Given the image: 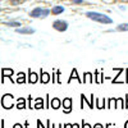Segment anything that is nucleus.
Listing matches in <instances>:
<instances>
[{
	"label": "nucleus",
	"mask_w": 128,
	"mask_h": 128,
	"mask_svg": "<svg viewBox=\"0 0 128 128\" xmlns=\"http://www.w3.org/2000/svg\"><path fill=\"white\" fill-rule=\"evenodd\" d=\"M86 17L95 20V22H99V23H102V24H112L113 23V19L106 16L104 13H98V12H87L86 13Z\"/></svg>",
	"instance_id": "nucleus-1"
},
{
	"label": "nucleus",
	"mask_w": 128,
	"mask_h": 128,
	"mask_svg": "<svg viewBox=\"0 0 128 128\" xmlns=\"http://www.w3.org/2000/svg\"><path fill=\"white\" fill-rule=\"evenodd\" d=\"M50 13H51V10H49L48 8L37 6V8H35V9L31 10L30 17H31V18H45V17H48Z\"/></svg>",
	"instance_id": "nucleus-2"
},
{
	"label": "nucleus",
	"mask_w": 128,
	"mask_h": 128,
	"mask_svg": "<svg viewBox=\"0 0 128 128\" xmlns=\"http://www.w3.org/2000/svg\"><path fill=\"white\" fill-rule=\"evenodd\" d=\"M2 106L4 109L9 110L14 106V98L12 94H5L2 96Z\"/></svg>",
	"instance_id": "nucleus-3"
},
{
	"label": "nucleus",
	"mask_w": 128,
	"mask_h": 128,
	"mask_svg": "<svg viewBox=\"0 0 128 128\" xmlns=\"http://www.w3.org/2000/svg\"><path fill=\"white\" fill-rule=\"evenodd\" d=\"M52 28L59 31V32H64V31L68 30V23L63 19H56V20L52 22Z\"/></svg>",
	"instance_id": "nucleus-4"
},
{
	"label": "nucleus",
	"mask_w": 128,
	"mask_h": 128,
	"mask_svg": "<svg viewBox=\"0 0 128 128\" xmlns=\"http://www.w3.org/2000/svg\"><path fill=\"white\" fill-rule=\"evenodd\" d=\"M62 104H63V108H64L63 113L64 114H69L72 112V99L70 98H66L62 101Z\"/></svg>",
	"instance_id": "nucleus-5"
},
{
	"label": "nucleus",
	"mask_w": 128,
	"mask_h": 128,
	"mask_svg": "<svg viewBox=\"0 0 128 128\" xmlns=\"http://www.w3.org/2000/svg\"><path fill=\"white\" fill-rule=\"evenodd\" d=\"M27 81H28V83H31V84H35V83H37V82L40 81V76H38L37 73L32 72L31 69H28V78H27Z\"/></svg>",
	"instance_id": "nucleus-6"
},
{
	"label": "nucleus",
	"mask_w": 128,
	"mask_h": 128,
	"mask_svg": "<svg viewBox=\"0 0 128 128\" xmlns=\"http://www.w3.org/2000/svg\"><path fill=\"white\" fill-rule=\"evenodd\" d=\"M13 74H14V70H13L12 68H3V69H2V83H4V77H8V78L12 80ZM12 81H13V80H12ZM13 82H14V81H13Z\"/></svg>",
	"instance_id": "nucleus-7"
},
{
	"label": "nucleus",
	"mask_w": 128,
	"mask_h": 128,
	"mask_svg": "<svg viewBox=\"0 0 128 128\" xmlns=\"http://www.w3.org/2000/svg\"><path fill=\"white\" fill-rule=\"evenodd\" d=\"M18 34H20V35H34L35 34V28H32V27H23V28H17L16 30Z\"/></svg>",
	"instance_id": "nucleus-8"
},
{
	"label": "nucleus",
	"mask_w": 128,
	"mask_h": 128,
	"mask_svg": "<svg viewBox=\"0 0 128 128\" xmlns=\"http://www.w3.org/2000/svg\"><path fill=\"white\" fill-rule=\"evenodd\" d=\"M73 80H77L80 83H83V81L80 78V76H78V72H77V68H73L72 69V73H70V77L68 78V83H70Z\"/></svg>",
	"instance_id": "nucleus-9"
},
{
	"label": "nucleus",
	"mask_w": 128,
	"mask_h": 128,
	"mask_svg": "<svg viewBox=\"0 0 128 128\" xmlns=\"http://www.w3.org/2000/svg\"><path fill=\"white\" fill-rule=\"evenodd\" d=\"M40 82L42 84H46L48 82H50V76H49L48 73H45L42 68L40 69Z\"/></svg>",
	"instance_id": "nucleus-10"
},
{
	"label": "nucleus",
	"mask_w": 128,
	"mask_h": 128,
	"mask_svg": "<svg viewBox=\"0 0 128 128\" xmlns=\"http://www.w3.org/2000/svg\"><path fill=\"white\" fill-rule=\"evenodd\" d=\"M94 82L95 83H102L104 82V80H105V77H102V72H99L98 69L95 70V73H94Z\"/></svg>",
	"instance_id": "nucleus-11"
},
{
	"label": "nucleus",
	"mask_w": 128,
	"mask_h": 128,
	"mask_svg": "<svg viewBox=\"0 0 128 128\" xmlns=\"http://www.w3.org/2000/svg\"><path fill=\"white\" fill-rule=\"evenodd\" d=\"M16 106L18 110H22V109H26V99L24 98H18L16 100Z\"/></svg>",
	"instance_id": "nucleus-12"
},
{
	"label": "nucleus",
	"mask_w": 128,
	"mask_h": 128,
	"mask_svg": "<svg viewBox=\"0 0 128 128\" xmlns=\"http://www.w3.org/2000/svg\"><path fill=\"white\" fill-rule=\"evenodd\" d=\"M62 105H63V104H62V101H60L59 98H54V99L51 100V102H50V106H51L54 110H58Z\"/></svg>",
	"instance_id": "nucleus-13"
},
{
	"label": "nucleus",
	"mask_w": 128,
	"mask_h": 128,
	"mask_svg": "<svg viewBox=\"0 0 128 128\" xmlns=\"http://www.w3.org/2000/svg\"><path fill=\"white\" fill-rule=\"evenodd\" d=\"M95 105H96V108L98 109H100V110H102V109H105L106 108V100L105 99H96L95 100Z\"/></svg>",
	"instance_id": "nucleus-14"
},
{
	"label": "nucleus",
	"mask_w": 128,
	"mask_h": 128,
	"mask_svg": "<svg viewBox=\"0 0 128 128\" xmlns=\"http://www.w3.org/2000/svg\"><path fill=\"white\" fill-rule=\"evenodd\" d=\"M45 108V104H44V99L42 98H37L35 100V105H34V109H44Z\"/></svg>",
	"instance_id": "nucleus-15"
},
{
	"label": "nucleus",
	"mask_w": 128,
	"mask_h": 128,
	"mask_svg": "<svg viewBox=\"0 0 128 128\" xmlns=\"http://www.w3.org/2000/svg\"><path fill=\"white\" fill-rule=\"evenodd\" d=\"M64 6L63 5H55V6H52V9H51V13L54 14V16H58V14H62L63 12H64Z\"/></svg>",
	"instance_id": "nucleus-16"
},
{
	"label": "nucleus",
	"mask_w": 128,
	"mask_h": 128,
	"mask_svg": "<svg viewBox=\"0 0 128 128\" xmlns=\"http://www.w3.org/2000/svg\"><path fill=\"white\" fill-rule=\"evenodd\" d=\"M16 82L18 84H22V83H26V73L23 72H19L17 74V78H16Z\"/></svg>",
	"instance_id": "nucleus-17"
},
{
	"label": "nucleus",
	"mask_w": 128,
	"mask_h": 128,
	"mask_svg": "<svg viewBox=\"0 0 128 128\" xmlns=\"http://www.w3.org/2000/svg\"><path fill=\"white\" fill-rule=\"evenodd\" d=\"M108 108H109V109H115V108H118L116 98H110V99H108Z\"/></svg>",
	"instance_id": "nucleus-18"
},
{
	"label": "nucleus",
	"mask_w": 128,
	"mask_h": 128,
	"mask_svg": "<svg viewBox=\"0 0 128 128\" xmlns=\"http://www.w3.org/2000/svg\"><path fill=\"white\" fill-rule=\"evenodd\" d=\"M94 83V78H92V74L90 72H84L83 73V83Z\"/></svg>",
	"instance_id": "nucleus-19"
},
{
	"label": "nucleus",
	"mask_w": 128,
	"mask_h": 128,
	"mask_svg": "<svg viewBox=\"0 0 128 128\" xmlns=\"http://www.w3.org/2000/svg\"><path fill=\"white\" fill-rule=\"evenodd\" d=\"M86 102H87V105H88V108H90V109H92V104H91V101H88L86 96H84V95L82 94V95H81V109H83V108H84V104H86Z\"/></svg>",
	"instance_id": "nucleus-20"
},
{
	"label": "nucleus",
	"mask_w": 128,
	"mask_h": 128,
	"mask_svg": "<svg viewBox=\"0 0 128 128\" xmlns=\"http://www.w3.org/2000/svg\"><path fill=\"white\" fill-rule=\"evenodd\" d=\"M115 30L119 31V32H126V31H128V23H122L119 26H116Z\"/></svg>",
	"instance_id": "nucleus-21"
},
{
	"label": "nucleus",
	"mask_w": 128,
	"mask_h": 128,
	"mask_svg": "<svg viewBox=\"0 0 128 128\" xmlns=\"http://www.w3.org/2000/svg\"><path fill=\"white\" fill-rule=\"evenodd\" d=\"M5 24H6V26H9V27H16V28L20 26V23H19V22H14V20H12V22H6Z\"/></svg>",
	"instance_id": "nucleus-22"
},
{
	"label": "nucleus",
	"mask_w": 128,
	"mask_h": 128,
	"mask_svg": "<svg viewBox=\"0 0 128 128\" xmlns=\"http://www.w3.org/2000/svg\"><path fill=\"white\" fill-rule=\"evenodd\" d=\"M32 101H34V99H32L31 96H28V109H34V106H32Z\"/></svg>",
	"instance_id": "nucleus-23"
},
{
	"label": "nucleus",
	"mask_w": 128,
	"mask_h": 128,
	"mask_svg": "<svg viewBox=\"0 0 128 128\" xmlns=\"http://www.w3.org/2000/svg\"><path fill=\"white\" fill-rule=\"evenodd\" d=\"M82 128H92L88 123H86V122H84V120H82Z\"/></svg>",
	"instance_id": "nucleus-24"
},
{
	"label": "nucleus",
	"mask_w": 128,
	"mask_h": 128,
	"mask_svg": "<svg viewBox=\"0 0 128 128\" xmlns=\"http://www.w3.org/2000/svg\"><path fill=\"white\" fill-rule=\"evenodd\" d=\"M92 128H104V126H102L101 123H96V124H95Z\"/></svg>",
	"instance_id": "nucleus-25"
},
{
	"label": "nucleus",
	"mask_w": 128,
	"mask_h": 128,
	"mask_svg": "<svg viewBox=\"0 0 128 128\" xmlns=\"http://www.w3.org/2000/svg\"><path fill=\"white\" fill-rule=\"evenodd\" d=\"M37 127H38V128H46V127L42 126V123H41V120H40V119H37Z\"/></svg>",
	"instance_id": "nucleus-26"
},
{
	"label": "nucleus",
	"mask_w": 128,
	"mask_h": 128,
	"mask_svg": "<svg viewBox=\"0 0 128 128\" xmlns=\"http://www.w3.org/2000/svg\"><path fill=\"white\" fill-rule=\"evenodd\" d=\"M48 108H51L50 102H49V95H46V109H48Z\"/></svg>",
	"instance_id": "nucleus-27"
},
{
	"label": "nucleus",
	"mask_w": 128,
	"mask_h": 128,
	"mask_svg": "<svg viewBox=\"0 0 128 128\" xmlns=\"http://www.w3.org/2000/svg\"><path fill=\"white\" fill-rule=\"evenodd\" d=\"M24 126H22V124H19V123H16L14 126H13V128H23Z\"/></svg>",
	"instance_id": "nucleus-28"
},
{
	"label": "nucleus",
	"mask_w": 128,
	"mask_h": 128,
	"mask_svg": "<svg viewBox=\"0 0 128 128\" xmlns=\"http://www.w3.org/2000/svg\"><path fill=\"white\" fill-rule=\"evenodd\" d=\"M63 128H72V123H67V124H63Z\"/></svg>",
	"instance_id": "nucleus-29"
},
{
	"label": "nucleus",
	"mask_w": 128,
	"mask_h": 128,
	"mask_svg": "<svg viewBox=\"0 0 128 128\" xmlns=\"http://www.w3.org/2000/svg\"><path fill=\"white\" fill-rule=\"evenodd\" d=\"M74 4H82V0H72Z\"/></svg>",
	"instance_id": "nucleus-30"
},
{
	"label": "nucleus",
	"mask_w": 128,
	"mask_h": 128,
	"mask_svg": "<svg viewBox=\"0 0 128 128\" xmlns=\"http://www.w3.org/2000/svg\"><path fill=\"white\" fill-rule=\"evenodd\" d=\"M126 109H128V95H126Z\"/></svg>",
	"instance_id": "nucleus-31"
},
{
	"label": "nucleus",
	"mask_w": 128,
	"mask_h": 128,
	"mask_svg": "<svg viewBox=\"0 0 128 128\" xmlns=\"http://www.w3.org/2000/svg\"><path fill=\"white\" fill-rule=\"evenodd\" d=\"M72 128H80V126L77 123H74V124H72Z\"/></svg>",
	"instance_id": "nucleus-32"
},
{
	"label": "nucleus",
	"mask_w": 128,
	"mask_h": 128,
	"mask_svg": "<svg viewBox=\"0 0 128 128\" xmlns=\"http://www.w3.org/2000/svg\"><path fill=\"white\" fill-rule=\"evenodd\" d=\"M46 128H50V120L49 119L46 120Z\"/></svg>",
	"instance_id": "nucleus-33"
},
{
	"label": "nucleus",
	"mask_w": 128,
	"mask_h": 128,
	"mask_svg": "<svg viewBox=\"0 0 128 128\" xmlns=\"http://www.w3.org/2000/svg\"><path fill=\"white\" fill-rule=\"evenodd\" d=\"M28 126H30V123H28V120H26L24 122V128H28Z\"/></svg>",
	"instance_id": "nucleus-34"
},
{
	"label": "nucleus",
	"mask_w": 128,
	"mask_h": 128,
	"mask_svg": "<svg viewBox=\"0 0 128 128\" xmlns=\"http://www.w3.org/2000/svg\"><path fill=\"white\" fill-rule=\"evenodd\" d=\"M124 128H128V120H127V122L124 123Z\"/></svg>",
	"instance_id": "nucleus-35"
},
{
	"label": "nucleus",
	"mask_w": 128,
	"mask_h": 128,
	"mask_svg": "<svg viewBox=\"0 0 128 128\" xmlns=\"http://www.w3.org/2000/svg\"><path fill=\"white\" fill-rule=\"evenodd\" d=\"M2 128H4V119H2Z\"/></svg>",
	"instance_id": "nucleus-36"
},
{
	"label": "nucleus",
	"mask_w": 128,
	"mask_h": 128,
	"mask_svg": "<svg viewBox=\"0 0 128 128\" xmlns=\"http://www.w3.org/2000/svg\"><path fill=\"white\" fill-rule=\"evenodd\" d=\"M126 74H128V68H127V69H126Z\"/></svg>",
	"instance_id": "nucleus-37"
}]
</instances>
